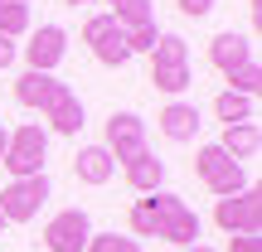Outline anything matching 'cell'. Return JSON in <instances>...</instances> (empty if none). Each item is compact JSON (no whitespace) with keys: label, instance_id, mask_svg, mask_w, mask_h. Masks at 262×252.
Returning <instances> with one entry per match:
<instances>
[{"label":"cell","instance_id":"obj_1","mask_svg":"<svg viewBox=\"0 0 262 252\" xmlns=\"http://www.w3.org/2000/svg\"><path fill=\"white\" fill-rule=\"evenodd\" d=\"M126 233L131 238H160V243L175 247H194L199 243V214L170 189H156V194H141L126 214Z\"/></svg>","mask_w":262,"mask_h":252},{"label":"cell","instance_id":"obj_18","mask_svg":"<svg viewBox=\"0 0 262 252\" xmlns=\"http://www.w3.org/2000/svg\"><path fill=\"white\" fill-rule=\"evenodd\" d=\"M214 117H219L224 126H243V122H253V117H257V102H253V97H243V93H228V87H224V93L214 97Z\"/></svg>","mask_w":262,"mask_h":252},{"label":"cell","instance_id":"obj_31","mask_svg":"<svg viewBox=\"0 0 262 252\" xmlns=\"http://www.w3.org/2000/svg\"><path fill=\"white\" fill-rule=\"evenodd\" d=\"M0 228H5V218H0Z\"/></svg>","mask_w":262,"mask_h":252},{"label":"cell","instance_id":"obj_9","mask_svg":"<svg viewBox=\"0 0 262 252\" xmlns=\"http://www.w3.org/2000/svg\"><path fill=\"white\" fill-rule=\"evenodd\" d=\"M88 238H93V218L83 209H63L44 223V247L49 252H83Z\"/></svg>","mask_w":262,"mask_h":252},{"label":"cell","instance_id":"obj_7","mask_svg":"<svg viewBox=\"0 0 262 252\" xmlns=\"http://www.w3.org/2000/svg\"><path fill=\"white\" fill-rule=\"evenodd\" d=\"M102 146H107V155H112L117 165L136 160L141 150H150V146H146V122H141L136 112H112V117H107V136H102Z\"/></svg>","mask_w":262,"mask_h":252},{"label":"cell","instance_id":"obj_5","mask_svg":"<svg viewBox=\"0 0 262 252\" xmlns=\"http://www.w3.org/2000/svg\"><path fill=\"white\" fill-rule=\"evenodd\" d=\"M83 44L93 49V58H97L102 68H122L126 58H131V54H126V29L117 25L107 10H102V15H88V19H83Z\"/></svg>","mask_w":262,"mask_h":252},{"label":"cell","instance_id":"obj_4","mask_svg":"<svg viewBox=\"0 0 262 252\" xmlns=\"http://www.w3.org/2000/svg\"><path fill=\"white\" fill-rule=\"evenodd\" d=\"M194 175H199V185H204L214 199H228V194H243V189H248L243 165H238L233 155H224V150H219V141L194 150Z\"/></svg>","mask_w":262,"mask_h":252},{"label":"cell","instance_id":"obj_22","mask_svg":"<svg viewBox=\"0 0 262 252\" xmlns=\"http://www.w3.org/2000/svg\"><path fill=\"white\" fill-rule=\"evenodd\" d=\"M83 252H141V243L131 233H93Z\"/></svg>","mask_w":262,"mask_h":252},{"label":"cell","instance_id":"obj_12","mask_svg":"<svg viewBox=\"0 0 262 252\" xmlns=\"http://www.w3.org/2000/svg\"><path fill=\"white\" fill-rule=\"evenodd\" d=\"M156 126H160V136H165V141L185 146V141L199 136V107H189V102H165V107H160V117H156Z\"/></svg>","mask_w":262,"mask_h":252},{"label":"cell","instance_id":"obj_3","mask_svg":"<svg viewBox=\"0 0 262 252\" xmlns=\"http://www.w3.org/2000/svg\"><path fill=\"white\" fill-rule=\"evenodd\" d=\"M44 155H49V131L39 122H25L10 131V146L0 155V165H5L10 179H34V175H44Z\"/></svg>","mask_w":262,"mask_h":252},{"label":"cell","instance_id":"obj_28","mask_svg":"<svg viewBox=\"0 0 262 252\" xmlns=\"http://www.w3.org/2000/svg\"><path fill=\"white\" fill-rule=\"evenodd\" d=\"M180 252H214V247H209V243H194V247H180Z\"/></svg>","mask_w":262,"mask_h":252},{"label":"cell","instance_id":"obj_27","mask_svg":"<svg viewBox=\"0 0 262 252\" xmlns=\"http://www.w3.org/2000/svg\"><path fill=\"white\" fill-rule=\"evenodd\" d=\"M5 146H10V126L0 122V155H5Z\"/></svg>","mask_w":262,"mask_h":252},{"label":"cell","instance_id":"obj_21","mask_svg":"<svg viewBox=\"0 0 262 252\" xmlns=\"http://www.w3.org/2000/svg\"><path fill=\"white\" fill-rule=\"evenodd\" d=\"M257 87H262V63H257V58H248L243 68H233V73H228V93L257 97Z\"/></svg>","mask_w":262,"mask_h":252},{"label":"cell","instance_id":"obj_20","mask_svg":"<svg viewBox=\"0 0 262 252\" xmlns=\"http://www.w3.org/2000/svg\"><path fill=\"white\" fill-rule=\"evenodd\" d=\"M107 15H112L122 29H136V25H156V15H150V0H122V5H112Z\"/></svg>","mask_w":262,"mask_h":252},{"label":"cell","instance_id":"obj_32","mask_svg":"<svg viewBox=\"0 0 262 252\" xmlns=\"http://www.w3.org/2000/svg\"><path fill=\"white\" fill-rule=\"evenodd\" d=\"M25 5H29V0H25Z\"/></svg>","mask_w":262,"mask_h":252},{"label":"cell","instance_id":"obj_16","mask_svg":"<svg viewBox=\"0 0 262 252\" xmlns=\"http://www.w3.org/2000/svg\"><path fill=\"white\" fill-rule=\"evenodd\" d=\"M54 87H58V78L54 73H19L15 78V102L19 107H29V112H44V102L54 97Z\"/></svg>","mask_w":262,"mask_h":252},{"label":"cell","instance_id":"obj_17","mask_svg":"<svg viewBox=\"0 0 262 252\" xmlns=\"http://www.w3.org/2000/svg\"><path fill=\"white\" fill-rule=\"evenodd\" d=\"M257 146H262V131H257V122L224 126V136H219V150H224V155H233L238 165H243V160H257Z\"/></svg>","mask_w":262,"mask_h":252},{"label":"cell","instance_id":"obj_13","mask_svg":"<svg viewBox=\"0 0 262 252\" xmlns=\"http://www.w3.org/2000/svg\"><path fill=\"white\" fill-rule=\"evenodd\" d=\"M248 58H257V54H253V39L233 34V29H228V34H214V39H209V63H214L224 78L233 73V68H243Z\"/></svg>","mask_w":262,"mask_h":252},{"label":"cell","instance_id":"obj_11","mask_svg":"<svg viewBox=\"0 0 262 252\" xmlns=\"http://www.w3.org/2000/svg\"><path fill=\"white\" fill-rule=\"evenodd\" d=\"M39 117H44V131H54V136H68V141H73L78 131H83V102H78V93L68 83L54 87V97L44 102V112H39Z\"/></svg>","mask_w":262,"mask_h":252},{"label":"cell","instance_id":"obj_24","mask_svg":"<svg viewBox=\"0 0 262 252\" xmlns=\"http://www.w3.org/2000/svg\"><path fill=\"white\" fill-rule=\"evenodd\" d=\"M214 5H219V0H175V10H180V15H189V19H204Z\"/></svg>","mask_w":262,"mask_h":252},{"label":"cell","instance_id":"obj_15","mask_svg":"<svg viewBox=\"0 0 262 252\" xmlns=\"http://www.w3.org/2000/svg\"><path fill=\"white\" fill-rule=\"evenodd\" d=\"M73 175L83 179V185H107V179L117 175V160L107 155V146H83L73 155Z\"/></svg>","mask_w":262,"mask_h":252},{"label":"cell","instance_id":"obj_29","mask_svg":"<svg viewBox=\"0 0 262 252\" xmlns=\"http://www.w3.org/2000/svg\"><path fill=\"white\" fill-rule=\"evenodd\" d=\"M63 5H73V10H78V5H97V0H63Z\"/></svg>","mask_w":262,"mask_h":252},{"label":"cell","instance_id":"obj_19","mask_svg":"<svg viewBox=\"0 0 262 252\" xmlns=\"http://www.w3.org/2000/svg\"><path fill=\"white\" fill-rule=\"evenodd\" d=\"M0 34L5 39L29 34V5L25 0H0Z\"/></svg>","mask_w":262,"mask_h":252},{"label":"cell","instance_id":"obj_10","mask_svg":"<svg viewBox=\"0 0 262 252\" xmlns=\"http://www.w3.org/2000/svg\"><path fill=\"white\" fill-rule=\"evenodd\" d=\"M19 54H25V68H29V73H54V68L63 63V54H68V34L58 25H39Z\"/></svg>","mask_w":262,"mask_h":252},{"label":"cell","instance_id":"obj_8","mask_svg":"<svg viewBox=\"0 0 262 252\" xmlns=\"http://www.w3.org/2000/svg\"><path fill=\"white\" fill-rule=\"evenodd\" d=\"M214 223L224 228L228 238L233 233H257L262 228V194L257 189H243V194H228L214 204Z\"/></svg>","mask_w":262,"mask_h":252},{"label":"cell","instance_id":"obj_2","mask_svg":"<svg viewBox=\"0 0 262 252\" xmlns=\"http://www.w3.org/2000/svg\"><path fill=\"white\" fill-rule=\"evenodd\" d=\"M146 58H150V83H156V93L180 97L189 83H194V73H189V44L180 34H160Z\"/></svg>","mask_w":262,"mask_h":252},{"label":"cell","instance_id":"obj_25","mask_svg":"<svg viewBox=\"0 0 262 252\" xmlns=\"http://www.w3.org/2000/svg\"><path fill=\"white\" fill-rule=\"evenodd\" d=\"M224 252H262V238H257V233H233Z\"/></svg>","mask_w":262,"mask_h":252},{"label":"cell","instance_id":"obj_23","mask_svg":"<svg viewBox=\"0 0 262 252\" xmlns=\"http://www.w3.org/2000/svg\"><path fill=\"white\" fill-rule=\"evenodd\" d=\"M156 39H160L156 25H136V29H126V54H150V49H156Z\"/></svg>","mask_w":262,"mask_h":252},{"label":"cell","instance_id":"obj_26","mask_svg":"<svg viewBox=\"0 0 262 252\" xmlns=\"http://www.w3.org/2000/svg\"><path fill=\"white\" fill-rule=\"evenodd\" d=\"M15 58H19V44H15V39H5V34H0V68H10Z\"/></svg>","mask_w":262,"mask_h":252},{"label":"cell","instance_id":"obj_6","mask_svg":"<svg viewBox=\"0 0 262 252\" xmlns=\"http://www.w3.org/2000/svg\"><path fill=\"white\" fill-rule=\"evenodd\" d=\"M49 199V179L34 175V179H10L5 189H0V218L5 223H34L39 209H44Z\"/></svg>","mask_w":262,"mask_h":252},{"label":"cell","instance_id":"obj_14","mask_svg":"<svg viewBox=\"0 0 262 252\" xmlns=\"http://www.w3.org/2000/svg\"><path fill=\"white\" fill-rule=\"evenodd\" d=\"M122 179H126L131 194H156L160 179H165V160H156L150 150H141L136 160H126V165H122Z\"/></svg>","mask_w":262,"mask_h":252},{"label":"cell","instance_id":"obj_30","mask_svg":"<svg viewBox=\"0 0 262 252\" xmlns=\"http://www.w3.org/2000/svg\"><path fill=\"white\" fill-rule=\"evenodd\" d=\"M102 5H122V0H102Z\"/></svg>","mask_w":262,"mask_h":252}]
</instances>
